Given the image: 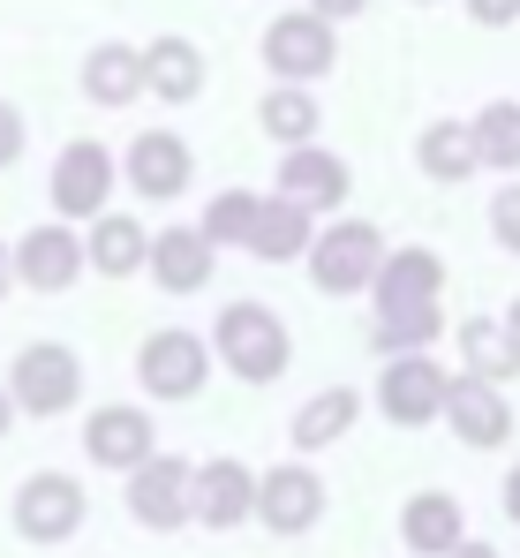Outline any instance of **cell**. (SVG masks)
<instances>
[{
	"mask_svg": "<svg viewBox=\"0 0 520 558\" xmlns=\"http://www.w3.org/2000/svg\"><path fill=\"white\" fill-rule=\"evenodd\" d=\"M204 340H211V363H227V377H242V385H271V377H287V363H294L287 317L271 302H227Z\"/></svg>",
	"mask_w": 520,
	"mask_h": 558,
	"instance_id": "obj_1",
	"label": "cell"
},
{
	"mask_svg": "<svg viewBox=\"0 0 520 558\" xmlns=\"http://www.w3.org/2000/svg\"><path fill=\"white\" fill-rule=\"evenodd\" d=\"M377 257H385V234H377L370 219L332 211V219H317V234H310V250H302V272H310L317 294L347 302V294H362V287H370Z\"/></svg>",
	"mask_w": 520,
	"mask_h": 558,
	"instance_id": "obj_2",
	"label": "cell"
},
{
	"mask_svg": "<svg viewBox=\"0 0 520 558\" xmlns=\"http://www.w3.org/2000/svg\"><path fill=\"white\" fill-rule=\"evenodd\" d=\"M0 385H8L15 415H38V423L76 415V408H84V355H76V348H61V340H31V348L8 363Z\"/></svg>",
	"mask_w": 520,
	"mask_h": 558,
	"instance_id": "obj_3",
	"label": "cell"
},
{
	"mask_svg": "<svg viewBox=\"0 0 520 558\" xmlns=\"http://www.w3.org/2000/svg\"><path fill=\"white\" fill-rule=\"evenodd\" d=\"M8 521H15V536H23V544L53 551V544L84 536L90 490L76 483V475H69V468H38V475H23V483H15V506H8Z\"/></svg>",
	"mask_w": 520,
	"mask_h": 558,
	"instance_id": "obj_4",
	"label": "cell"
},
{
	"mask_svg": "<svg viewBox=\"0 0 520 558\" xmlns=\"http://www.w3.org/2000/svg\"><path fill=\"white\" fill-rule=\"evenodd\" d=\"M264 69L271 84H317L340 69V23H325L317 8H287L264 23Z\"/></svg>",
	"mask_w": 520,
	"mask_h": 558,
	"instance_id": "obj_5",
	"label": "cell"
},
{
	"mask_svg": "<svg viewBox=\"0 0 520 558\" xmlns=\"http://www.w3.org/2000/svg\"><path fill=\"white\" fill-rule=\"evenodd\" d=\"M136 385H144V400H167V408L196 400L211 385V340L189 332V325H159L136 348Z\"/></svg>",
	"mask_w": 520,
	"mask_h": 558,
	"instance_id": "obj_6",
	"label": "cell"
},
{
	"mask_svg": "<svg viewBox=\"0 0 520 558\" xmlns=\"http://www.w3.org/2000/svg\"><path fill=\"white\" fill-rule=\"evenodd\" d=\"M113 189H121V159H113L98 136H76V144H61V159H53V174H46L53 219H69V227L98 219V211L113 204Z\"/></svg>",
	"mask_w": 520,
	"mask_h": 558,
	"instance_id": "obj_7",
	"label": "cell"
},
{
	"mask_svg": "<svg viewBox=\"0 0 520 558\" xmlns=\"http://www.w3.org/2000/svg\"><path fill=\"white\" fill-rule=\"evenodd\" d=\"M445 377L431 363V348H408V355H385V371H377V415L392 423V430H431L437 408H445Z\"/></svg>",
	"mask_w": 520,
	"mask_h": 558,
	"instance_id": "obj_8",
	"label": "cell"
},
{
	"mask_svg": "<svg viewBox=\"0 0 520 558\" xmlns=\"http://www.w3.org/2000/svg\"><path fill=\"white\" fill-rule=\"evenodd\" d=\"M325 506H332V490H325V475L310 461L257 468V506H250V521H264L271 536H310V529L325 521Z\"/></svg>",
	"mask_w": 520,
	"mask_h": 558,
	"instance_id": "obj_9",
	"label": "cell"
},
{
	"mask_svg": "<svg viewBox=\"0 0 520 558\" xmlns=\"http://www.w3.org/2000/svg\"><path fill=\"white\" fill-rule=\"evenodd\" d=\"M121 189L144 204H173L196 189V151L181 129H136V144L121 151Z\"/></svg>",
	"mask_w": 520,
	"mask_h": 558,
	"instance_id": "obj_10",
	"label": "cell"
},
{
	"mask_svg": "<svg viewBox=\"0 0 520 558\" xmlns=\"http://www.w3.org/2000/svg\"><path fill=\"white\" fill-rule=\"evenodd\" d=\"M437 423H445L468 453H498V446L513 438V400H506V385H491V377L452 371V377H445V408H437Z\"/></svg>",
	"mask_w": 520,
	"mask_h": 558,
	"instance_id": "obj_11",
	"label": "cell"
},
{
	"mask_svg": "<svg viewBox=\"0 0 520 558\" xmlns=\"http://www.w3.org/2000/svg\"><path fill=\"white\" fill-rule=\"evenodd\" d=\"M8 265H15V287H31V294H69L84 279V227L38 219L23 242H8Z\"/></svg>",
	"mask_w": 520,
	"mask_h": 558,
	"instance_id": "obj_12",
	"label": "cell"
},
{
	"mask_svg": "<svg viewBox=\"0 0 520 558\" xmlns=\"http://www.w3.org/2000/svg\"><path fill=\"white\" fill-rule=\"evenodd\" d=\"M347 189H354V174H347V159H340V151H325L317 136H310V144H287V151H279V174H271V196L302 204L310 219H332V211H347Z\"/></svg>",
	"mask_w": 520,
	"mask_h": 558,
	"instance_id": "obj_13",
	"label": "cell"
},
{
	"mask_svg": "<svg viewBox=\"0 0 520 558\" xmlns=\"http://www.w3.org/2000/svg\"><path fill=\"white\" fill-rule=\"evenodd\" d=\"M189 468L181 453H144V461L129 468V521L136 529H152V536H173V529H189Z\"/></svg>",
	"mask_w": 520,
	"mask_h": 558,
	"instance_id": "obj_14",
	"label": "cell"
},
{
	"mask_svg": "<svg viewBox=\"0 0 520 558\" xmlns=\"http://www.w3.org/2000/svg\"><path fill=\"white\" fill-rule=\"evenodd\" d=\"M250 506H257V468H250V461L219 453V461L189 468V521H196V529L227 536V529L250 521Z\"/></svg>",
	"mask_w": 520,
	"mask_h": 558,
	"instance_id": "obj_15",
	"label": "cell"
},
{
	"mask_svg": "<svg viewBox=\"0 0 520 558\" xmlns=\"http://www.w3.org/2000/svg\"><path fill=\"white\" fill-rule=\"evenodd\" d=\"M144 453H159V423H152V408H136V400H106V408H90V415H84V461L90 468L129 475Z\"/></svg>",
	"mask_w": 520,
	"mask_h": 558,
	"instance_id": "obj_16",
	"label": "cell"
},
{
	"mask_svg": "<svg viewBox=\"0 0 520 558\" xmlns=\"http://www.w3.org/2000/svg\"><path fill=\"white\" fill-rule=\"evenodd\" d=\"M370 317H392V310H423L445 294V257L423 250V242H408V250H392L385 242V257H377V272H370Z\"/></svg>",
	"mask_w": 520,
	"mask_h": 558,
	"instance_id": "obj_17",
	"label": "cell"
},
{
	"mask_svg": "<svg viewBox=\"0 0 520 558\" xmlns=\"http://www.w3.org/2000/svg\"><path fill=\"white\" fill-rule=\"evenodd\" d=\"M204 84H211V61H204L196 38H181V31L144 38V98H159V106H196Z\"/></svg>",
	"mask_w": 520,
	"mask_h": 558,
	"instance_id": "obj_18",
	"label": "cell"
},
{
	"mask_svg": "<svg viewBox=\"0 0 520 558\" xmlns=\"http://www.w3.org/2000/svg\"><path fill=\"white\" fill-rule=\"evenodd\" d=\"M144 250H152V227L136 219V211H98V219H84V272L98 279H136L144 272Z\"/></svg>",
	"mask_w": 520,
	"mask_h": 558,
	"instance_id": "obj_19",
	"label": "cell"
},
{
	"mask_svg": "<svg viewBox=\"0 0 520 558\" xmlns=\"http://www.w3.org/2000/svg\"><path fill=\"white\" fill-rule=\"evenodd\" d=\"M144 272L159 279V294H204L211 272H219V250H211L196 227H167V234H152Z\"/></svg>",
	"mask_w": 520,
	"mask_h": 558,
	"instance_id": "obj_20",
	"label": "cell"
},
{
	"mask_svg": "<svg viewBox=\"0 0 520 558\" xmlns=\"http://www.w3.org/2000/svg\"><path fill=\"white\" fill-rule=\"evenodd\" d=\"M460 536H468V513H460L452 490H408V506H400V544H408V551L445 558Z\"/></svg>",
	"mask_w": 520,
	"mask_h": 558,
	"instance_id": "obj_21",
	"label": "cell"
},
{
	"mask_svg": "<svg viewBox=\"0 0 520 558\" xmlns=\"http://www.w3.org/2000/svg\"><path fill=\"white\" fill-rule=\"evenodd\" d=\"M84 98H90V106H106V113L136 106V98H144V46H129V38L90 46V53H84Z\"/></svg>",
	"mask_w": 520,
	"mask_h": 558,
	"instance_id": "obj_22",
	"label": "cell"
},
{
	"mask_svg": "<svg viewBox=\"0 0 520 558\" xmlns=\"http://www.w3.org/2000/svg\"><path fill=\"white\" fill-rule=\"evenodd\" d=\"M354 423H362V392H354V385H325V392H310V400L294 408L287 438H294V453H332Z\"/></svg>",
	"mask_w": 520,
	"mask_h": 558,
	"instance_id": "obj_23",
	"label": "cell"
},
{
	"mask_svg": "<svg viewBox=\"0 0 520 558\" xmlns=\"http://www.w3.org/2000/svg\"><path fill=\"white\" fill-rule=\"evenodd\" d=\"M310 234H317V219L302 211V204H287V196H264L257 219H250V257L257 265H302V250H310Z\"/></svg>",
	"mask_w": 520,
	"mask_h": 558,
	"instance_id": "obj_24",
	"label": "cell"
},
{
	"mask_svg": "<svg viewBox=\"0 0 520 558\" xmlns=\"http://www.w3.org/2000/svg\"><path fill=\"white\" fill-rule=\"evenodd\" d=\"M468 144L483 174H520V98H491L468 113Z\"/></svg>",
	"mask_w": 520,
	"mask_h": 558,
	"instance_id": "obj_25",
	"label": "cell"
},
{
	"mask_svg": "<svg viewBox=\"0 0 520 558\" xmlns=\"http://www.w3.org/2000/svg\"><path fill=\"white\" fill-rule=\"evenodd\" d=\"M257 129L279 151H287V144H310V136L325 129V106H317L310 84H271V92L257 98Z\"/></svg>",
	"mask_w": 520,
	"mask_h": 558,
	"instance_id": "obj_26",
	"label": "cell"
},
{
	"mask_svg": "<svg viewBox=\"0 0 520 558\" xmlns=\"http://www.w3.org/2000/svg\"><path fill=\"white\" fill-rule=\"evenodd\" d=\"M415 167H423L431 182H445V189L475 182L483 167H475V144H468V121H431V129L415 136Z\"/></svg>",
	"mask_w": 520,
	"mask_h": 558,
	"instance_id": "obj_27",
	"label": "cell"
},
{
	"mask_svg": "<svg viewBox=\"0 0 520 558\" xmlns=\"http://www.w3.org/2000/svg\"><path fill=\"white\" fill-rule=\"evenodd\" d=\"M460 355H468V377H491V385H513L520 377V340L498 317H468L460 325Z\"/></svg>",
	"mask_w": 520,
	"mask_h": 558,
	"instance_id": "obj_28",
	"label": "cell"
},
{
	"mask_svg": "<svg viewBox=\"0 0 520 558\" xmlns=\"http://www.w3.org/2000/svg\"><path fill=\"white\" fill-rule=\"evenodd\" d=\"M257 189H219L211 204H204V219H196V234L211 242V250H242L250 242V219H257Z\"/></svg>",
	"mask_w": 520,
	"mask_h": 558,
	"instance_id": "obj_29",
	"label": "cell"
},
{
	"mask_svg": "<svg viewBox=\"0 0 520 558\" xmlns=\"http://www.w3.org/2000/svg\"><path fill=\"white\" fill-rule=\"evenodd\" d=\"M445 332V310L423 302V310H392V317H370V348L377 355H408V348H431Z\"/></svg>",
	"mask_w": 520,
	"mask_h": 558,
	"instance_id": "obj_30",
	"label": "cell"
},
{
	"mask_svg": "<svg viewBox=\"0 0 520 558\" xmlns=\"http://www.w3.org/2000/svg\"><path fill=\"white\" fill-rule=\"evenodd\" d=\"M491 242H498V250H513V257H520V182L491 189Z\"/></svg>",
	"mask_w": 520,
	"mask_h": 558,
	"instance_id": "obj_31",
	"label": "cell"
},
{
	"mask_svg": "<svg viewBox=\"0 0 520 558\" xmlns=\"http://www.w3.org/2000/svg\"><path fill=\"white\" fill-rule=\"evenodd\" d=\"M23 151H31V121H23V106H8V98H0V174H8Z\"/></svg>",
	"mask_w": 520,
	"mask_h": 558,
	"instance_id": "obj_32",
	"label": "cell"
},
{
	"mask_svg": "<svg viewBox=\"0 0 520 558\" xmlns=\"http://www.w3.org/2000/svg\"><path fill=\"white\" fill-rule=\"evenodd\" d=\"M468 15L483 31H506V23H520V0H468Z\"/></svg>",
	"mask_w": 520,
	"mask_h": 558,
	"instance_id": "obj_33",
	"label": "cell"
},
{
	"mask_svg": "<svg viewBox=\"0 0 520 558\" xmlns=\"http://www.w3.org/2000/svg\"><path fill=\"white\" fill-rule=\"evenodd\" d=\"M310 8H317V15H325V23H354V15H362V8H370V0H310Z\"/></svg>",
	"mask_w": 520,
	"mask_h": 558,
	"instance_id": "obj_34",
	"label": "cell"
},
{
	"mask_svg": "<svg viewBox=\"0 0 520 558\" xmlns=\"http://www.w3.org/2000/svg\"><path fill=\"white\" fill-rule=\"evenodd\" d=\"M506 521H513V529H520V461L506 468Z\"/></svg>",
	"mask_w": 520,
	"mask_h": 558,
	"instance_id": "obj_35",
	"label": "cell"
},
{
	"mask_svg": "<svg viewBox=\"0 0 520 558\" xmlns=\"http://www.w3.org/2000/svg\"><path fill=\"white\" fill-rule=\"evenodd\" d=\"M445 558H498V551H491V544H475V536H460V544H452Z\"/></svg>",
	"mask_w": 520,
	"mask_h": 558,
	"instance_id": "obj_36",
	"label": "cell"
},
{
	"mask_svg": "<svg viewBox=\"0 0 520 558\" xmlns=\"http://www.w3.org/2000/svg\"><path fill=\"white\" fill-rule=\"evenodd\" d=\"M15 294V265H8V242H0V302Z\"/></svg>",
	"mask_w": 520,
	"mask_h": 558,
	"instance_id": "obj_37",
	"label": "cell"
},
{
	"mask_svg": "<svg viewBox=\"0 0 520 558\" xmlns=\"http://www.w3.org/2000/svg\"><path fill=\"white\" fill-rule=\"evenodd\" d=\"M15 430V400H8V385H0V438Z\"/></svg>",
	"mask_w": 520,
	"mask_h": 558,
	"instance_id": "obj_38",
	"label": "cell"
},
{
	"mask_svg": "<svg viewBox=\"0 0 520 558\" xmlns=\"http://www.w3.org/2000/svg\"><path fill=\"white\" fill-rule=\"evenodd\" d=\"M498 325H506V332H513V340H520V294H513V302H506V317H498Z\"/></svg>",
	"mask_w": 520,
	"mask_h": 558,
	"instance_id": "obj_39",
	"label": "cell"
},
{
	"mask_svg": "<svg viewBox=\"0 0 520 558\" xmlns=\"http://www.w3.org/2000/svg\"><path fill=\"white\" fill-rule=\"evenodd\" d=\"M415 8H437V0H415Z\"/></svg>",
	"mask_w": 520,
	"mask_h": 558,
	"instance_id": "obj_40",
	"label": "cell"
}]
</instances>
